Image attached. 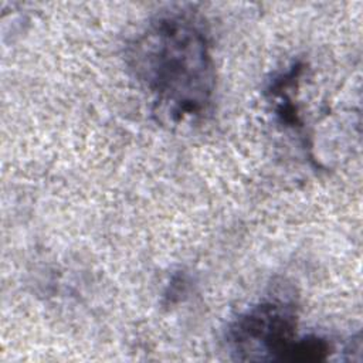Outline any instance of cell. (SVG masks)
Segmentation results:
<instances>
[{
  "mask_svg": "<svg viewBox=\"0 0 363 363\" xmlns=\"http://www.w3.org/2000/svg\"><path fill=\"white\" fill-rule=\"evenodd\" d=\"M126 62L167 118L184 121L208 111L214 62L204 21L194 10L177 7L156 14L128 45Z\"/></svg>",
  "mask_w": 363,
  "mask_h": 363,
  "instance_id": "1",
  "label": "cell"
},
{
  "mask_svg": "<svg viewBox=\"0 0 363 363\" xmlns=\"http://www.w3.org/2000/svg\"><path fill=\"white\" fill-rule=\"evenodd\" d=\"M296 303L285 291L272 292L241 312L227 329V345L240 360L295 362L298 335Z\"/></svg>",
  "mask_w": 363,
  "mask_h": 363,
  "instance_id": "2",
  "label": "cell"
}]
</instances>
